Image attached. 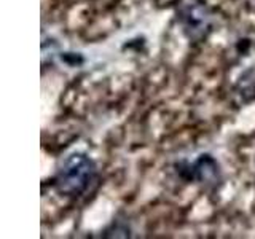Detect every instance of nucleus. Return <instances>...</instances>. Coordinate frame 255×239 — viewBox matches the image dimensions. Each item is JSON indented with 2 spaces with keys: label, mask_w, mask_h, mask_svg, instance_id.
I'll return each instance as SVG.
<instances>
[{
  "label": "nucleus",
  "mask_w": 255,
  "mask_h": 239,
  "mask_svg": "<svg viewBox=\"0 0 255 239\" xmlns=\"http://www.w3.org/2000/svg\"><path fill=\"white\" fill-rule=\"evenodd\" d=\"M98 179V166L83 151H72L58 166L54 187L66 198L83 196Z\"/></svg>",
  "instance_id": "nucleus-1"
},
{
  "label": "nucleus",
  "mask_w": 255,
  "mask_h": 239,
  "mask_svg": "<svg viewBox=\"0 0 255 239\" xmlns=\"http://www.w3.org/2000/svg\"><path fill=\"white\" fill-rule=\"evenodd\" d=\"M177 21L183 34L193 42H199L212 29V11L203 0H185L177 10Z\"/></svg>",
  "instance_id": "nucleus-2"
},
{
  "label": "nucleus",
  "mask_w": 255,
  "mask_h": 239,
  "mask_svg": "<svg viewBox=\"0 0 255 239\" xmlns=\"http://www.w3.org/2000/svg\"><path fill=\"white\" fill-rule=\"evenodd\" d=\"M175 171L185 182L215 183L220 179V166L212 155L203 153L193 161H180L175 164Z\"/></svg>",
  "instance_id": "nucleus-3"
},
{
  "label": "nucleus",
  "mask_w": 255,
  "mask_h": 239,
  "mask_svg": "<svg viewBox=\"0 0 255 239\" xmlns=\"http://www.w3.org/2000/svg\"><path fill=\"white\" fill-rule=\"evenodd\" d=\"M236 93L238 94H241V96H246L247 93H252L255 96V82H254V78L251 80H243L241 78V82H239L238 88H236Z\"/></svg>",
  "instance_id": "nucleus-4"
}]
</instances>
